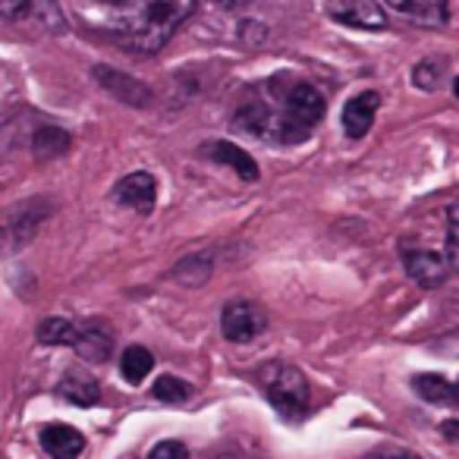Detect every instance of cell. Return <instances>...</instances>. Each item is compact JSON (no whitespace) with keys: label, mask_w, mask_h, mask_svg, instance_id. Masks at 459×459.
Masks as SVG:
<instances>
[{"label":"cell","mask_w":459,"mask_h":459,"mask_svg":"<svg viewBox=\"0 0 459 459\" xmlns=\"http://www.w3.org/2000/svg\"><path fill=\"white\" fill-rule=\"evenodd\" d=\"M283 101H287L283 117H287V120H293L296 126H302L306 133H312V129L318 126L321 117H325V110H327L321 91L315 89V85H308V82H293L287 89V95H283Z\"/></svg>","instance_id":"obj_5"},{"label":"cell","mask_w":459,"mask_h":459,"mask_svg":"<svg viewBox=\"0 0 459 459\" xmlns=\"http://www.w3.org/2000/svg\"><path fill=\"white\" fill-rule=\"evenodd\" d=\"M148 459H189V450L179 440H160V444L152 446Z\"/></svg>","instance_id":"obj_26"},{"label":"cell","mask_w":459,"mask_h":459,"mask_svg":"<svg viewBox=\"0 0 459 459\" xmlns=\"http://www.w3.org/2000/svg\"><path fill=\"white\" fill-rule=\"evenodd\" d=\"M384 7L419 22V26H444L450 20L446 0H384Z\"/></svg>","instance_id":"obj_12"},{"label":"cell","mask_w":459,"mask_h":459,"mask_svg":"<svg viewBox=\"0 0 459 459\" xmlns=\"http://www.w3.org/2000/svg\"><path fill=\"white\" fill-rule=\"evenodd\" d=\"M114 198H117V204H123V208H133V211H139V214H148V211L154 208V198H158V183H154L152 173L135 170L114 186Z\"/></svg>","instance_id":"obj_8"},{"label":"cell","mask_w":459,"mask_h":459,"mask_svg":"<svg viewBox=\"0 0 459 459\" xmlns=\"http://www.w3.org/2000/svg\"><path fill=\"white\" fill-rule=\"evenodd\" d=\"M208 154H211V160L230 167V170H237L239 177L249 179V183H255V179H258L255 158H252V154H246L243 148H237L233 142H214V145H208Z\"/></svg>","instance_id":"obj_15"},{"label":"cell","mask_w":459,"mask_h":459,"mask_svg":"<svg viewBox=\"0 0 459 459\" xmlns=\"http://www.w3.org/2000/svg\"><path fill=\"white\" fill-rule=\"evenodd\" d=\"M384 459H412V456H384Z\"/></svg>","instance_id":"obj_29"},{"label":"cell","mask_w":459,"mask_h":459,"mask_svg":"<svg viewBox=\"0 0 459 459\" xmlns=\"http://www.w3.org/2000/svg\"><path fill=\"white\" fill-rule=\"evenodd\" d=\"M221 4H239V0H221Z\"/></svg>","instance_id":"obj_31"},{"label":"cell","mask_w":459,"mask_h":459,"mask_svg":"<svg viewBox=\"0 0 459 459\" xmlns=\"http://www.w3.org/2000/svg\"><path fill=\"white\" fill-rule=\"evenodd\" d=\"M381 104V95L377 91H362V95L350 98L343 108V133L350 139H362L365 133L371 129L375 123V110Z\"/></svg>","instance_id":"obj_11"},{"label":"cell","mask_w":459,"mask_h":459,"mask_svg":"<svg viewBox=\"0 0 459 459\" xmlns=\"http://www.w3.org/2000/svg\"><path fill=\"white\" fill-rule=\"evenodd\" d=\"M258 384H262L268 403L283 415V419L296 421L306 415L308 409V381L296 365L290 362H268L258 371Z\"/></svg>","instance_id":"obj_2"},{"label":"cell","mask_w":459,"mask_h":459,"mask_svg":"<svg viewBox=\"0 0 459 459\" xmlns=\"http://www.w3.org/2000/svg\"><path fill=\"white\" fill-rule=\"evenodd\" d=\"M95 82L101 85L104 91H110V98L129 104V108H148L152 98H154L145 82H139V79L114 70V66H95Z\"/></svg>","instance_id":"obj_7"},{"label":"cell","mask_w":459,"mask_h":459,"mask_svg":"<svg viewBox=\"0 0 459 459\" xmlns=\"http://www.w3.org/2000/svg\"><path fill=\"white\" fill-rule=\"evenodd\" d=\"M233 126H237L239 133L252 135V139L281 142V114H271V108H264V104H246V108L233 117Z\"/></svg>","instance_id":"obj_10"},{"label":"cell","mask_w":459,"mask_h":459,"mask_svg":"<svg viewBox=\"0 0 459 459\" xmlns=\"http://www.w3.org/2000/svg\"><path fill=\"white\" fill-rule=\"evenodd\" d=\"M70 145H73V139H70V133L66 129H60V126H41V129H35V135H32V152H35V158L39 160H51V158H60V154H66L70 152Z\"/></svg>","instance_id":"obj_17"},{"label":"cell","mask_w":459,"mask_h":459,"mask_svg":"<svg viewBox=\"0 0 459 459\" xmlns=\"http://www.w3.org/2000/svg\"><path fill=\"white\" fill-rule=\"evenodd\" d=\"M446 264L459 271V204H453L446 217Z\"/></svg>","instance_id":"obj_23"},{"label":"cell","mask_w":459,"mask_h":459,"mask_svg":"<svg viewBox=\"0 0 459 459\" xmlns=\"http://www.w3.org/2000/svg\"><path fill=\"white\" fill-rule=\"evenodd\" d=\"M453 89H456V98H459V79H456V85H453Z\"/></svg>","instance_id":"obj_32"},{"label":"cell","mask_w":459,"mask_h":459,"mask_svg":"<svg viewBox=\"0 0 459 459\" xmlns=\"http://www.w3.org/2000/svg\"><path fill=\"white\" fill-rule=\"evenodd\" d=\"M152 394H154V400H160V403H186L192 396V387L177 375H160L158 381H154Z\"/></svg>","instance_id":"obj_22"},{"label":"cell","mask_w":459,"mask_h":459,"mask_svg":"<svg viewBox=\"0 0 459 459\" xmlns=\"http://www.w3.org/2000/svg\"><path fill=\"white\" fill-rule=\"evenodd\" d=\"M57 394L64 396L66 403H73V406H95L98 396H101V390H98V381L89 375V371L70 368L64 377H60Z\"/></svg>","instance_id":"obj_14"},{"label":"cell","mask_w":459,"mask_h":459,"mask_svg":"<svg viewBox=\"0 0 459 459\" xmlns=\"http://www.w3.org/2000/svg\"><path fill=\"white\" fill-rule=\"evenodd\" d=\"M51 211L54 204L48 198H29V202L0 211V255H13V252L26 249Z\"/></svg>","instance_id":"obj_3"},{"label":"cell","mask_w":459,"mask_h":459,"mask_svg":"<svg viewBox=\"0 0 459 459\" xmlns=\"http://www.w3.org/2000/svg\"><path fill=\"white\" fill-rule=\"evenodd\" d=\"M211 277V255L208 252H195V255L183 258V262L173 268V281L186 283V287H202Z\"/></svg>","instance_id":"obj_20"},{"label":"cell","mask_w":459,"mask_h":459,"mask_svg":"<svg viewBox=\"0 0 459 459\" xmlns=\"http://www.w3.org/2000/svg\"><path fill=\"white\" fill-rule=\"evenodd\" d=\"M440 431H444L446 437H450V440H456V444H459V421H456V419L444 421V425H440Z\"/></svg>","instance_id":"obj_28"},{"label":"cell","mask_w":459,"mask_h":459,"mask_svg":"<svg viewBox=\"0 0 459 459\" xmlns=\"http://www.w3.org/2000/svg\"><path fill=\"white\" fill-rule=\"evenodd\" d=\"M264 327H268V318H264V312L255 306V302L233 299L223 306L221 331L230 343H249V340H255Z\"/></svg>","instance_id":"obj_4"},{"label":"cell","mask_w":459,"mask_h":459,"mask_svg":"<svg viewBox=\"0 0 459 459\" xmlns=\"http://www.w3.org/2000/svg\"><path fill=\"white\" fill-rule=\"evenodd\" d=\"M32 13L29 0H0V16L4 20H22V16Z\"/></svg>","instance_id":"obj_27"},{"label":"cell","mask_w":459,"mask_h":459,"mask_svg":"<svg viewBox=\"0 0 459 459\" xmlns=\"http://www.w3.org/2000/svg\"><path fill=\"white\" fill-rule=\"evenodd\" d=\"M412 82L419 85V89H425V91H434L440 85V73H437V66L431 64V60H425V64H419L412 70Z\"/></svg>","instance_id":"obj_25"},{"label":"cell","mask_w":459,"mask_h":459,"mask_svg":"<svg viewBox=\"0 0 459 459\" xmlns=\"http://www.w3.org/2000/svg\"><path fill=\"white\" fill-rule=\"evenodd\" d=\"M41 446L51 459H76L85 450V437L73 425H48L41 431Z\"/></svg>","instance_id":"obj_13"},{"label":"cell","mask_w":459,"mask_h":459,"mask_svg":"<svg viewBox=\"0 0 459 459\" xmlns=\"http://www.w3.org/2000/svg\"><path fill=\"white\" fill-rule=\"evenodd\" d=\"M79 337V327L66 318H45L39 325V343L45 346H73Z\"/></svg>","instance_id":"obj_21"},{"label":"cell","mask_w":459,"mask_h":459,"mask_svg":"<svg viewBox=\"0 0 459 459\" xmlns=\"http://www.w3.org/2000/svg\"><path fill=\"white\" fill-rule=\"evenodd\" d=\"M29 7L35 10V13L45 20L48 29H54V32H64V13H60V7L54 4V0H29Z\"/></svg>","instance_id":"obj_24"},{"label":"cell","mask_w":459,"mask_h":459,"mask_svg":"<svg viewBox=\"0 0 459 459\" xmlns=\"http://www.w3.org/2000/svg\"><path fill=\"white\" fill-rule=\"evenodd\" d=\"M415 394L437 406H456V384H450L444 375H419L412 381Z\"/></svg>","instance_id":"obj_18"},{"label":"cell","mask_w":459,"mask_h":459,"mask_svg":"<svg viewBox=\"0 0 459 459\" xmlns=\"http://www.w3.org/2000/svg\"><path fill=\"white\" fill-rule=\"evenodd\" d=\"M403 264H406V274L412 277L419 287L434 290L446 281V258L437 255V252H428V249H412L403 255Z\"/></svg>","instance_id":"obj_9"},{"label":"cell","mask_w":459,"mask_h":459,"mask_svg":"<svg viewBox=\"0 0 459 459\" xmlns=\"http://www.w3.org/2000/svg\"><path fill=\"white\" fill-rule=\"evenodd\" d=\"M73 350H76L79 359H85V362H108L110 350H114V337H110L104 327L91 325V327H85V331H79Z\"/></svg>","instance_id":"obj_16"},{"label":"cell","mask_w":459,"mask_h":459,"mask_svg":"<svg viewBox=\"0 0 459 459\" xmlns=\"http://www.w3.org/2000/svg\"><path fill=\"white\" fill-rule=\"evenodd\" d=\"M154 368V356L145 350V346H129L123 350V359H120V375L126 377L129 384H142Z\"/></svg>","instance_id":"obj_19"},{"label":"cell","mask_w":459,"mask_h":459,"mask_svg":"<svg viewBox=\"0 0 459 459\" xmlns=\"http://www.w3.org/2000/svg\"><path fill=\"white\" fill-rule=\"evenodd\" d=\"M198 0H114L110 32L126 51L158 54L195 13Z\"/></svg>","instance_id":"obj_1"},{"label":"cell","mask_w":459,"mask_h":459,"mask_svg":"<svg viewBox=\"0 0 459 459\" xmlns=\"http://www.w3.org/2000/svg\"><path fill=\"white\" fill-rule=\"evenodd\" d=\"M327 16L343 22V26L368 29V32H381L387 26V13L377 7L375 0H331L327 4Z\"/></svg>","instance_id":"obj_6"},{"label":"cell","mask_w":459,"mask_h":459,"mask_svg":"<svg viewBox=\"0 0 459 459\" xmlns=\"http://www.w3.org/2000/svg\"><path fill=\"white\" fill-rule=\"evenodd\" d=\"M456 406H459V381H456Z\"/></svg>","instance_id":"obj_30"}]
</instances>
